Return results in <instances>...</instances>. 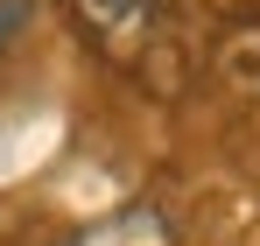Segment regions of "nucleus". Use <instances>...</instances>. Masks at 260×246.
<instances>
[{
  "mask_svg": "<svg viewBox=\"0 0 260 246\" xmlns=\"http://www.w3.org/2000/svg\"><path fill=\"white\" fill-rule=\"evenodd\" d=\"M162 7H169V0H78V21H85L106 49H127L134 36H148V28H155V14H162Z\"/></svg>",
  "mask_w": 260,
  "mask_h": 246,
  "instance_id": "1",
  "label": "nucleus"
},
{
  "mask_svg": "<svg viewBox=\"0 0 260 246\" xmlns=\"http://www.w3.org/2000/svg\"><path fill=\"white\" fill-rule=\"evenodd\" d=\"M71 246H176V232H169V218L155 204H127L113 218H99L91 232H78Z\"/></svg>",
  "mask_w": 260,
  "mask_h": 246,
  "instance_id": "2",
  "label": "nucleus"
},
{
  "mask_svg": "<svg viewBox=\"0 0 260 246\" xmlns=\"http://www.w3.org/2000/svg\"><path fill=\"white\" fill-rule=\"evenodd\" d=\"M211 71L232 84V91L260 99V21H232V28L218 36V49H211Z\"/></svg>",
  "mask_w": 260,
  "mask_h": 246,
  "instance_id": "3",
  "label": "nucleus"
},
{
  "mask_svg": "<svg viewBox=\"0 0 260 246\" xmlns=\"http://www.w3.org/2000/svg\"><path fill=\"white\" fill-rule=\"evenodd\" d=\"M28 14H36V0H0V42L14 36V28H21Z\"/></svg>",
  "mask_w": 260,
  "mask_h": 246,
  "instance_id": "4",
  "label": "nucleus"
}]
</instances>
